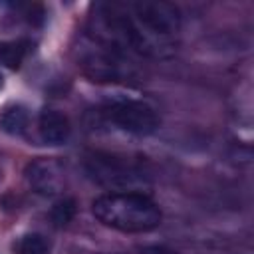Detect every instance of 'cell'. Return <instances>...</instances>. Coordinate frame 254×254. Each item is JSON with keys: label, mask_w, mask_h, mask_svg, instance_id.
Listing matches in <instances>:
<instances>
[{"label": "cell", "mask_w": 254, "mask_h": 254, "mask_svg": "<svg viewBox=\"0 0 254 254\" xmlns=\"http://www.w3.org/2000/svg\"><path fill=\"white\" fill-rule=\"evenodd\" d=\"M26 181L32 190L42 196H54L64 189V169L54 159H34L28 163Z\"/></svg>", "instance_id": "cell-6"}, {"label": "cell", "mask_w": 254, "mask_h": 254, "mask_svg": "<svg viewBox=\"0 0 254 254\" xmlns=\"http://www.w3.org/2000/svg\"><path fill=\"white\" fill-rule=\"evenodd\" d=\"M38 133L46 145H64L71 135V125L64 113L56 109H44L38 119Z\"/></svg>", "instance_id": "cell-7"}, {"label": "cell", "mask_w": 254, "mask_h": 254, "mask_svg": "<svg viewBox=\"0 0 254 254\" xmlns=\"http://www.w3.org/2000/svg\"><path fill=\"white\" fill-rule=\"evenodd\" d=\"M14 254H50V244L42 234L28 232L16 240Z\"/></svg>", "instance_id": "cell-10"}, {"label": "cell", "mask_w": 254, "mask_h": 254, "mask_svg": "<svg viewBox=\"0 0 254 254\" xmlns=\"http://www.w3.org/2000/svg\"><path fill=\"white\" fill-rule=\"evenodd\" d=\"M139 254H179V252L165 248V246H145V248H141Z\"/></svg>", "instance_id": "cell-12"}, {"label": "cell", "mask_w": 254, "mask_h": 254, "mask_svg": "<svg viewBox=\"0 0 254 254\" xmlns=\"http://www.w3.org/2000/svg\"><path fill=\"white\" fill-rule=\"evenodd\" d=\"M2 85H4V79H2V73H0V89H2Z\"/></svg>", "instance_id": "cell-13"}, {"label": "cell", "mask_w": 254, "mask_h": 254, "mask_svg": "<svg viewBox=\"0 0 254 254\" xmlns=\"http://www.w3.org/2000/svg\"><path fill=\"white\" fill-rule=\"evenodd\" d=\"M91 210L101 224L129 234L151 232L163 220V212L157 202L135 190L105 192L93 200Z\"/></svg>", "instance_id": "cell-3"}, {"label": "cell", "mask_w": 254, "mask_h": 254, "mask_svg": "<svg viewBox=\"0 0 254 254\" xmlns=\"http://www.w3.org/2000/svg\"><path fill=\"white\" fill-rule=\"evenodd\" d=\"M30 115L28 109L20 103H8L0 111V129L8 135H22L28 129Z\"/></svg>", "instance_id": "cell-8"}, {"label": "cell", "mask_w": 254, "mask_h": 254, "mask_svg": "<svg viewBox=\"0 0 254 254\" xmlns=\"http://www.w3.org/2000/svg\"><path fill=\"white\" fill-rule=\"evenodd\" d=\"M87 32L137 58L165 60L177 52L181 14L175 4L163 0L95 4Z\"/></svg>", "instance_id": "cell-1"}, {"label": "cell", "mask_w": 254, "mask_h": 254, "mask_svg": "<svg viewBox=\"0 0 254 254\" xmlns=\"http://www.w3.org/2000/svg\"><path fill=\"white\" fill-rule=\"evenodd\" d=\"M73 214H75V202H73L71 198H62V200H58V202L54 204L52 212H50L54 224H58V226L67 224V222L73 218Z\"/></svg>", "instance_id": "cell-11"}, {"label": "cell", "mask_w": 254, "mask_h": 254, "mask_svg": "<svg viewBox=\"0 0 254 254\" xmlns=\"http://www.w3.org/2000/svg\"><path fill=\"white\" fill-rule=\"evenodd\" d=\"M99 119L105 125H113L115 129L137 137L153 135L161 123L157 111L139 99H117L107 103L99 111Z\"/></svg>", "instance_id": "cell-4"}, {"label": "cell", "mask_w": 254, "mask_h": 254, "mask_svg": "<svg viewBox=\"0 0 254 254\" xmlns=\"http://www.w3.org/2000/svg\"><path fill=\"white\" fill-rule=\"evenodd\" d=\"M73 58L83 75L99 83H131L141 77L137 56L89 32L77 38Z\"/></svg>", "instance_id": "cell-2"}, {"label": "cell", "mask_w": 254, "mask_h": 254, "mask_svg": "<svg viewBox=\"0 0 254 254\" xmlns=\"http://www.w3.org/2000/svg\"><path fill=\"white\" fill-rule=\"evenodd\" d=\"M87 173L93 177V181L111 187V189H127L129 185L141 181V171L129 163L123 157H115V155H101L95 153L87 159L85 163Z\"/></svg>", "instance_id": "cell-5"}, {"label": "cell", "mask_w": 254, "mask_h": 254, "mask_svg": "<svg viewBox=\"0 0 254 254\" xmlns=\"http://www.w3.org/2000/svg\"><path fill=\"white\" fill-rule=\"evenodd\" d=\"M32 44L30 40L18 38V40H2L0 42V64L8 69H18L26 56L30 54Z\"/></svg>", "instance_id": "cell-9"}]
</instances>
